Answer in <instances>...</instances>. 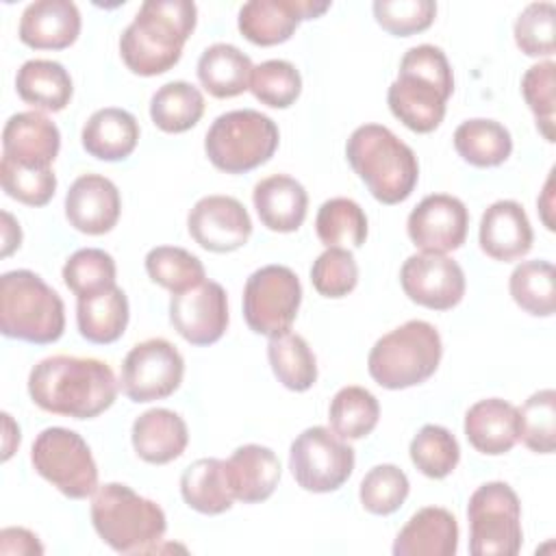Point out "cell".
<instances>
[{"label":"cell","mask_w":556,"mask_h":556,"mask_svg":"<svg viewBox=\"0 0 556 556\" xmlns=\"http://www.w3.org/2000/svg\"><path fill=\"white\" fill-rule=\"evenodd\" d=\"M252 61L232 43H213L198 59V78L215 98H235L250 89Z\"/></svg>","instance_id":"4dcf8cb0"},{"label":"cell","mask_w":556,"mask_h":556,"mask_svg":"<svg viewBox=\"0 0 556 556\" xmlns=\"http://www.w3.org/2000/svg\"><path fill=\"white\" fill-rule=\"evenodd\" d=\"M252 202L261 224L274 232H295L308 211L306 189L287 174H274L256 182Z\"/></svg>","instance_id":"484cf974"},{"label":"cell","mask_w":556,"mask_h":556,"mask_svg":"<svg viewBox=\"0 0 556 556\" xmlns=\"http://www.w3.org/2000/svg\"><path fill=\"white\" fill-rule=\"evenodd\" d=\"M17 35L35 50L70 48L80 35V11L70 0L30 2L20 17Z\"/></svg>","instance_id":"7402d4cb"},{"label":"cell","mask_w":556,"mask_h":556,"mask_svg":"<svg viewBox=\"0 0 556 556\" xmlns=\"http://www.w3.org/2000/svg\"><path fill=\"white\" fill-rule=\"evenodd\" d=\"M17 96L41 111H63L74 93L70 72L50 59L26 61L15 76Z\"/></svg>","instance_id":"f1b7e54d"},{"label":"cell","mask_w":556,"mask_h":556,"mask_svg":"<svg viewBox=\"0 0 556 556\" xmlns=\"http://www.w3.org/2000/svg\"><path fill=\"white\" fill-rule=\"evenodd\" d=\"M204 115V96L187 80L159 87L150 100V117L163 132H185Z\"/></svg>","instance_id":"836d02e7"},{"label":"cell","mask_w":556,"mask_h":556,"mask_svg":"<svg viewBox=\"0 0 556 556\" xmlns=\"http://www.w3.org/2000/svg\"><path fill=\"white\" fill-rule=\"evenodd\" d=\"M28 395L46 413L93 419L113 406L117 380L100 358L56 354L30 369Z\"/></svg>","instance_id":"6da1fadb"},{"label":"cell","mask_w":556,"mask_h":556,"mask_svg":"<svg viewBox=\"0 0 556 556\" xmlns=\"http://www.w3.org/2000/svg\"><path fill=\"white\" fill-rule=\"evenodd\" d=\"M400 285L415 304L432 311H450L465 295V271L447 254L419 252L404 261Z\"/></svg>","instance_id":"5bb4252c"},{"label":"cell","mask_w":556,"mask_h":556,"mask_svg":"<svg viewBox=\"0 0 556 556\" xmlns=\"http://www.w3.org/2000/svg\"><path fill=\"white\" fill-rule=\"evenodd\" d=\"M289 469L304 491L330 493L352 476L354 450L334 430L313 426L293 439Z\"/></svg>","instance_id":"8fae6325"},{"label":"cell","mask_w":556,"mask_h":556,"mask_svg":"<svg viewBox=\"0 0 556 556\" xmlns=\"http://www.w3.org/2000/svg\"><path fill=\"white\" fill-rule=\"evenodd\" d=\"M191 239L208 252H235L252 235V219L245 206L232 195H204L187 217Z\"/></svg>","instance_id":"e0dca14e"},{"label":"cell","mask_w":556,"mask_h":556,"mask_svg":"<svg viewBox=\"0 0 556 556\" xmlns=\"http://www.w3.org/2000/svg\"><path fill=\"white\" fill-rule=\"evenodd\" d=\"M330 430H334L341 439H363L371 434L380 419V404L371 391L365 387H343L334 393L328 406Z\"/></svg>","instance_id":"d590c367"},{"label":"cell","mask_w":556,"mask_h":556,"mask_svg":"<svg viewBox=\"0 0 556 556\" xmlns=\"http://www.w3.org/2000/svg\"><path fill=\"white\" fill-rule=\"evenodd\" d=\"M180 495L185 504L202 515H222L230 510L235 495L226 478V460L198 458L180 476Z\"/></svg>","instance_id":"1f68e13d"},{"label":"cell","mask_w":556,"mask_h":556,"mask_svg":"<svg viewBox=\"0 0 556 556\" xmlns=\"http://www.w3.org/2000/svg\"><path fill=\"white\" fill-rule=\"evenodd\" d=\"M146 271L152 282L172 293H182L206 280L202 261L189 250L176 245L152 248L146 254Z\"/></svg>","instance_id":"f35d334b"},{"label":"cell","mask_w":556,"mask_h":556,"mask_svg":"<svg viewBox=\"0 0 556 556\" xmlns=\"http://www.w3.org/2000/svg\"><path fill=\"white\" fill-rule=\"evenodd\" d=\"M437 2L432 0H376V22L395 37H410L432 26Z\"/></svg>","instance_id":"c3c4849f"},{"label":"cell","mask_w":556,"mask_h":556,"mask_svg":"<svg viewBox=\"0 0 556 556\" xmlns=\"http://www.w3.org/2000/svg\"><path fill=\"white\" fill-rule=\"evenodd\" d=\"M35 471L72 500H87L98 491V465L87 441L61 426L46 428L30 447Z\"/></svg>","instance_id":"30bf717a"},{"label":"cell","mask_w":556,"mask_h":556,"mask_svg":"<svg viewBox=\"0 0 556 556\" xmlns=\"http://www.w3.org/2000/svg\"><path fill=\"white\" fill-rule=\"evenodd\" d=\"M278 141L280 132L271 117L254 109H237L215 117L204 137V152L217 169L245 174L267 163Z\"/></svg>","instance_id":"ba28073f"},{"label":"cell","mask_w":556,"mask_h":556,"mask_svg":"<svg viewBox=\"0 0 556 556\" xmlns=\"http://www.w3.org/2000/svg\"><path fill=\"white\" fill-rule=\"evenodd\" d=\"M467 226L469 213L463 200L447 193H432L410 211L406 232L421 252L447 254L465 243Z\"/></svg>","instance_id":"2e32d148"},{"label":"cell","mask_w":556,"mask_h":556,"mask_svg":"<svg viewBox=\"0 0 556 556\" xmlns=\"http://www.w3.org/2000/svg\"><path fill=\"white\" fill-rule=\"evenodd\" d=\"M456 549V517L441 506L419 508L393 541L395 556H454Z\"/></svg>","instance_id":"cb8c5ba5"},{"label":"cell","mask_w":556,"mask_h":556,"mask_svg":"<svg viewBox=\"0 0 556 556\" xmlns=\"http://www.w3.org/2000/svg\"><path fill=\"white\" fill-rule=\"evenodd\" d=\"M315 232L326 248H361L367 239V215L350 198H330L317 211Z\"/></svg>","instance_id":"8d00e7d4"},{"label":"cell","mask_w":556,"mask_h":556,"mask_svg":"<svg viewBox=\"0 0 556 556\" xmlns=\"http://www.w3.org/2000/svg\"><path fill=\"white\" fill-rule=\"evenodd\" d=\"M330 9L317 0H250L239 9L237 26L256 46H276L295 33L302 20H315Z\"/></svg>","instance_id":"ac0fdd59"},{"label":"cell","mask_w":556,"mask_h":556,"mask_svg":"<svg viewBox=\"0 0 556 556\" xmlns=\"http://www.w3.org/2000/svg\"><path fill=\"white\" fill-rule=\"evenodd\" d=\"M122 213L119 189L100 174L78 176L65 193V217L72 228L85 235L111 232Z\"/></svg>","instance_id":"d6986e66"},{"label":"cell","mask_w":556,"mask_h":556,"mask_svg":"<svg viewBox=\"0 0 556 556\" xmlns=\"http://www.w3.org/2000/svg\"><path fill=\"white\" fill-rule=\"evenodd\" d=\"M130 441L141 460L165 465L185 452L189 430L178 413L169 408H150L132 421Z\"/></svg>","instance_id":"4316f807"},{"label":"cell","mask_w":556,"mask_h":556,"mask_svg":"<svg viewBox=\"0 0 556 556\" xmlns=\"http://www.w3.org/2000/svg\"><path fill=\"white\" fill-rule=\"evenodd\" d=\"M519 410V439L536 454H552L556 447V391H534Z\"/></svg>","instance_id":"b9f144b4"},{"label":"cell","mask_w":556,"mask_h":556,"mask_svg":"<svg viewBox=\"0 0 556 556\" xmlns=\"http://www.w3.org/2000/svg\"><path fill=\"white\" fill-rule=\"evenodd\" d=\"M61 148L56 124L41 111H22L2 128V156L30 169H48Z\"/></svg>","instance_id":"ffe728a7"},{"label":"cell","mask_w":556,"mask_h":556,"mask_svg":"<svg viewBox=\"0 0 556 556\" xmlns=\"http://www.w3.org/2000/svg\"><path fill=\"white\" fill-rule=\"evenodd\" d=\"M169 321L174 330L191 345H211L228 328V295L215 280L172 293Z\"/></svg>","instance_id":"9a60e30c"},{"label":"cell","mask_w":556,"mask_h":556,"mask_svg":"<svg viewBox=\"0 0 556 556\" xmlns=\"http://www.w3.org/2000/svg\"><path fill=\"white\" fill-rule=\"evenodd\" d=\"M302 285L287 265H265L243 287V317L250 330L265 337L282 334L298 317Z\"/></svg>","instance_id":"7c38bea8"},{"label":"cell","mask_w":556,"mask_h":556,"mask_svg":"<svg viewBox=\"0 0 556 556\" xmlns=\"http://www.w3.org/2000/svg\"><path fill=\"white\" fill-rule=\"evenodd\" d=\"M117 267L109 252L100 248L76 250L63 265V282L80 300L115 287Z\"/></svg>","instance_id":"ab89813d"},{"label":"cell","mask_w":556,"mask_h":556,"mask_svg":"<svg viewBox=\"0 0 556 556\" xmlns=\"http://www.w3.org/2000/svg\"><path fill=\"white\" fill-rule=\"evenodd\" d=\"M454 150L473 167H497L510 156L513 137L500 122L473 117L454 130Z\"/></svg>","instance_id":"d6a6232c"},{"label":"cell","mask_w":556,"mask_h":556,"mask_svg":"<svg viewBox=\"0 0 556 556\" xmlns=\"http://www.w3.org/2000/svg\"><path fill=\"white\" fill-rule=\"evenodd\" d=\"M80 141L87 154L100 161H124L137 148L139 124L126 109H98L85 122Z\"/></svg>","instance_id":"83f0119b"},{"label":"cell","mask_w":556,"mask_h":556,"mask_svg":"<svg viewBox=\"0 0 556 556\" xmlns=\"http://www.w3.org/2000/svg\"><path fill=\"white\" fill-rule=\"evenodd\" d=\"M198 22V9L189 0H148L119 35V54L126 67L139 76H159L172 70Z\"/></svg>","instance_id":"7a4b0ae2"},{"label":"cell","mask_w":556,"mask_h":556,"mask_svg":"<svg viewBox=\"0 0 556 556\" xmlns=\"http://www.w3.org/2000/svg\"><path fill=\"white\" fill-rule=\"evenodd\" d=\"M91 523L98 536L119 554L154 552L167 530L163 508L122 482L98 486L91 500Z\"/></svg>","instance_id":"5b68a950"},{"label":"cell","mask_w":556,"mask_h":556,"mask_svg":"<svg viewBox=\"0 0 556 556\" xmlns=\"http://www.w3.org/2000/svg\"><path fill=\"white\" fill-rule=\"evenodd\" d=\"M410 484L406 473L391 463L371 467L361 480V504L371 515H391L408 497Z\"/></svg>","instance_id":"ee69618b"},{"label":"cell","mask_w":556,"mask_h":556,"mask_svg":"<svg viewBox=\"0 0 556 556\" xmlns=\"http://www.w3.org/2000/svg\"><path fill=\"white\" fill-rule=\"evenodd\" d=\"M267 358L274 376L289 391H308L317 380V361L306 339L295 332L269 337Z\"/></svg>","instance_id":"e575fe53"},{"label":"cell","mask_w":556,"mask_h":556,"mask_svg":"<svg viewBox=\"0 0 556 556\" xmlns=\"http://www.w3.org/2000/svg\"><path fill=\"white\" fill-rule=\"evenodd\" d=\"M22 243L20 224L13 219L9 211H2V256H9Z\"/></svg>","instance_id":"f5cc1de1"},{"label":"cell","mask_w":556,"mask_h":556,"mask_svg":"<svg viewBox=\"0 0 556 556\" xmlns=\"http://www.w3.org/2000/svg\"><path fill=\"white\" fill-rule=\"evenodd\" d=\"M0 180L7 195L28 206H43L52 200L56 191V176L52 167L30 169L22 167L2 156L0 161Z\"/></svg>","instance_id":"681fc988"},{"label":"cell","mask_w":556,"mask_h":556,"mask_svg":"<svg viewBox=\"0 0 556 556\" xmlns=\"http://www.w3.org/2000/svg\"><path fill=\"white\" fill-rule=\"evenodd\" d=\"M480 248L493 261H517L532 248L534 232L523 206L515 200L493 202L480 219Z\"/></svg>","instance_id":"44dd1931"},{"label":"cell","mask_w":556,"mask_h":556,"mask_svg":"<svg viewBox=\"0 0 556 556\" xmlns=\"http://www.w3.org/2000/svg\"><path fill=\"white\" fill-rule=\"evenodd\" d=\"M536 206H539V215H541L545 228L554 230V169L549 172V176L545 180V187L536 200Z\"/></svg>","instance_id":"816d5d0a"},{"label":"cell","mask_w":556,"mask_h":556,"mask_svg":"<svg viewBox=\"0 0 556 556\" xmlns=\"http://www.w3.org/2000/svg\"><path fill=\"white\" fill-rule=\"evenodd\" d=\"M521 96L534 113L539 132L554 141V111H556V63L541 61L526 70L521 78Z\"/></svg>","instance_id":"f6af8a7d"},{"label":"cell","mask_w":556,"mask_h":556,"mask_svg":"<svg viewBox=\"0 0 556 556\" xmlns=\"http://www.w3.org/2000/svg\"><path fill=\"white\" fill-rule=\"evenodd\" d=\"M408 454L413 465L432 480L450 476L460 460V447L456 437L447 428L437 424H426L413 437Z\"/></svg>","instance_id":"60d3db41"},{"label":"cell","mask_w":556,"mask_h":556,"mask_svg":"<svg viewBox=\"0 0 556 556\" xmlns=\"http://www.w3.org/2000/svg\"><path fill=\"white\" fill-rule=\"evenodd\" d=\"M0 554H43V545L26 528H4L0 532Z\"/></svg>","instance_id":"f907efd6"},{"label":"cell","mask_w":556,"mask_h":556,"mask_svg":"<svg viewBox=\"0 0 556 556\" xmlns=\"http://www.w3.org/2000/svg\"><path fill=\"white\" fill-rule=\"evenodd\" d=\"M467 519L473 556H515L521 549V504L510 484H480L469 497Z\"/></svg>","instance_id":"9c48e42d"},{"label":"cell","mask_w":556,"mask_h":556,"mask_svg":"<svg viewBox=\"0 0 556 556\" xmlns=\"http://www.w3.org/2000/svg\"><path fill=\"white\" fill-rule=\"evenodd\" d=\"M554 22H556V7L552 2H530L517 15L513 26L517 48L526 56H552Z\"/></svg>","instance_id":"7dc6e473"},{"label":"cell","mask_w":556,"mask_h":556,"mask_svg":"<svg viewBox=\"0 0 556 556\" xmlns=\"http://www.w3.org/2000/svg\"><path fill=\"white\" fill-rule=\"evenodd\" d=\"M454 76L439 46L421 43L404 52L397 78L387 91L391 113L413 132H432L445 117Z\"/></svg>","instance_id":"3957f363"},{"label":"cell","mask_w":556,"mask_h":556,"mask_svg":"<svg viewBox=\"0 0 556 556\" xmlns=\"http://www.w3.org/2000/svg\"><path fill=\"white\" fill-rule=\"evenodd\" d=\"M465 437L486 456H500L519 441V410L502 397H486L465 413Z\"/></svg>","instance_id":"603a6c76"},{"label":"cell","mask_w":556,"mask_h":556,"mask_svg":"<svg viewBox=\"0 0 556 556\" xmlns=\"http://www.w3.org/2000/svg\"><path fill=\"white\" fill-rule=\"evenodd\" d=\"M508 291L521 311L534 317L554 315V265L539 258L519 263L508 278Z\"/></svg>","instance_id":"74e56055"},{"label":"cell","mask_w":556,"mask_h":556,"mask_svg":"<svg viewBox=\"0 0 556 556\" xmlns=\"http://www.w3.org/2000/svg\"><path fill=\"white\" fill-rule=\"evenodd\" d=\"M0 330L9 339L48 345L65 330L61 295L35 271L13 269L0 278Z\"/></svg>","instance_id":"8992f818"},{"label":"cell","mask_w":556,"mask_h":556,"mask_svg":"<svg viewBox=\"0 0 556 556\" xmlns=\"http://www.w3.org/2000/svg\"><path fill=\"white\" fill-rule=\"evenodd\" d=\"M441 356L439 330L424 319H410L374 343L367 371L384 389H408L426 382L437 371Z\"/></svg>","instance_id":"52a82bcc"},{"label":"cell","mask_w":556,"mask_h":556,"mask_svg":"<svg viewBox=\"0 0 556 556\" xmlns=\"http://www.w3.org/2000/svg\"><path fill=\"white\" fill-rule=\"evenodd\" d=\"M345 156L354 174L382 204H400L417 187V156L387 126H358L345 143Z\"/></svg>","instance_id":"277c9868"},{"label":"cell","mask_w":556,"mask_h":556,"mask_svg":"<svg viewBox=\"0 0 556 556\" xmlns=\"http://www.w3.org/2000/svg\"><path fill=\"white\" fill-rule=\"evenodd\" d=\"M311 282L324 298H345L358 282V265L354 254L345 248H328L313 261Z\"/></svg>","instance_id":"bcb514c9"},{"label":"cell","mask_w":556,"mask_h":556,"mask_svg":"<svg viewBox=\"0 0 556 556\" xmlns=\"http://www.w3.org/2000/svg\"><path fill=\"white\" fill-rule=\"evenodd\" d=\"M185 361L167 339H146L124 356L119 384L128 400L137 404L165 400L182 382Z\"/></svg>","instance_id":"4fadbf2b"},{"label":"cell","mask_w":556,"mask_h":556,"mask_svg":"<svg viewBox=\"0 0 556 556\" xmlns=\"http://www.w3.org/2000/svg\"><path fill=\"white\" fill-rule=\"evenodd\" d=\"M250 91L258 102L271 109H287L302 91V76L293 63L285 59H269L254 65Z\"/></svg>","instance_id":"7bdbcfd3"},{"label":"cell","mask_w":556,"mask_h":556,"mask_svg":"<svg viewBox=\"0 0 556 556\" xmlns=\"http://www.w3.org/2000/svg\"><path fill=\"white\" fill-rule=\"evenodd\" d=\"M128 298L115 285L91 298L76 302V324L83 339L96 345L115 343L128 326Z\"/></svg>","instance_id":"f546056e"},{"label":"cell","mask_w":556,"mask_h":556,"mask_svg":"<svg viewBox=\"0 0 556 556\" xmlns=\"http://www.w3.org/2000/svg\"><path fill=\"white\" fill-rule=\"evenodd\" d=\"M280 460L274 450L256 443L237 447L226 460V478L235 500L258 504L271 497L280 480Z\"/></svg>","instance_id":"d4e9b609"}]
</instances>
